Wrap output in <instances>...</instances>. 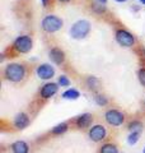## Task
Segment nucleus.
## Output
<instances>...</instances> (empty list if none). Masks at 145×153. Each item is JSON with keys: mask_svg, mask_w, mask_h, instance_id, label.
Wrapping results in <instances>:
<instances>
[{"mask_svg": "<svg viewBox=\"0 0 145 153\" xmlns=\"http://www.w3.org/2000/svg\"><path fill=\"white\" fill-rule=\"evenodd\" d=\"M27 70L24 68V65L18 64V63H10L5 66L4 69V76L13 83H19L26 78Z\"/></svg>", "mask_w": 145, "mask_h": 153, "instance_id": "nucleus-1", "label": "nucleus"}, {"mask_svg": "<svg viewBox=\"0 0 145 153\" xmlns=\"http://www.w3.org/2000/svg\"><path fill=\"white\" fill-rule=\"evenodd\" d=\"M90 32V23L85 19L75 22L70 28V36L75 40H81L88 36V33Z\"/></svg>", "mask_w": 145, "mask_h": 153, "instance_id": "nucleus-2", "label": "nucleus"}, {"mask_svg": "<svg viewBox=\"0 0 145 153\" xmlns=\"http://www.w3.org/2000/svg\"><path fill=\"white\" fill-rule=\"evenodd\" d=\"M62 25H64V22H62V19L56 17V16H46L45 18L42 19V30L47 32V33H54V32H57L59 30L62 28Z\"/></svg>", "mask_w": 145, "mask_h": 153, "instance_id": "nucleus-3", "label": "nucleus"}, {"mask_svg": "<svg viewBox=\"0 0 145 153\" xmlns=\"http://www.w3.org/2000/svg\"><path fill=\"white\" fill-rule=\"evenodd\" d=\"M33 47V41L30 36H19L18 38H16L13 44V49L16 50L19 54H27L30 52Z\"/></svg>", "mask_w": 145, "mask_h": 153, "instance_id": "nucleus-4", "label": "nucleus"}, {"mask_svg": "<svg viewBox=\"0 0 145 153\" xmlns=\"http://www.w3.org/2000/svg\"><path fill=\"white\" fill-rule=\"evenodd\" d=\"M104 119H106V123L111 126H120L122 125L124 121H125V115L122 112H120L118 110H108L106 111L104 114Z\"/></svg>", "mask_w": 145, "mask_h": 153, "instance_id": "nucleus-5", "label": "nucleus"}, {"mask_svg": "<svg viewBox=\"0 0 145 153\" xmlns=\"http://www.w3.org/2000/svg\"><path fill=\"white\" fill-rule=\"evenodd\" d=\"M116 41L122 47H131L135 44V37L126 30H118L116 32Z\"/></svg>", "mask_w": 145, "mask_h": 153, "instance_id": "nucleus-6", "label": "nucleus"}, {"mask_svg": "<svg viewBox=\"0 0 145 153\" xmlns=\"http://www.w3.org/2000/svg\"><path fill=\"white\" fill-rule=\"evenodd\" d=\"M88 135H89L92 142L99 143V142H102L103 139H106L107 130H106V128L103 125H101V124H97V125H93V126L89 129Z\"/></svg>", "mask_w": 145, "mask_h": 153, "instance_id": "nucleus-7", "label": "nucleus"}, {"mask_svg": "<svg viewBox=\"0 0 145 153\" xmlns=\"http://www.w3.org/2000/svg\"><path fill=\"white\" fill-rule=\"evenodd\" d=\"M59 91V83H54V82H48L46 84L42 85V88L40 89V94L43 100H48L57 93Z\"/></svg>", "mask_w": 145, "mask_h": 153, "instance_id": "nucleus-8", "label": "nucleus"}, {"mask_svg": "<svg viewBox=\"0 0 145 153\" xmlns=\"http://www.w3.org/2000/svg\"><path fill=\"white\" fill-rule=\"evenodd\" d=\"M36 73L38 75V78H41L43 80H48L55 75V68L51 64H41L37 66Z\"/></svg>", "mask_w": 145, "mask_h": 153, "instance_id": "nucleus-9", "label": "nucleus"}, {"mask_svg": "<svg viewBox=\"0 0 145 153\" xmlns=\"http://www.w3.org/2000/svg\"><path fill=\"white\" fill-rule=\"evenodd\" d=\"M92 123H93V115L92 114H83V115H80V116L76 117L75 125L79 129H87L92 125Z\"/></svg>", "mask_w": 145, "mask_h": 153, "instance_id": "nucleus-10", "label": "nucleus"}, {"mask_svg": "<svg viewBox=\"0 0 145 153\" xmlns=\"http://www.w3.org/2000/svg\"><path fill=\"white\" fill-rule=\"evenodd\" d=\"M14 126L16 129H19V130H22V129H26L28 125H30V116L26 114V112H21L18 114L16 117H14Z\"/></svg>", "mask_w": 145, "mask_h": 153, "instance_id": "nucleus-11", "label": "nucleus"}, {"mask_svg": "<svg viewBox=\"0 0 145 153\" xmlns=\"http://www.w3.org/2000/svg\"><path fill=\"white\" fill-rule=\"evenodd\" d=\"M50 59L54 64L56 65H61L62 63L65 61V54L64 51H62L61 49H59V47H54V49H51L50 51Z\"/></svg>", "mask_w": 145, "mask_h": 153, "instance_id": "nucleus-12", "label": "nucleus"}, {"mask_svg": "<svg viewBox=\"0 0 145 153\" xmlns=\"http://www.w3.org/2000/svg\"><path fill=\"white\" fill-rule=\"evenodd\" d=\"M13 153H30V146L24 140H17L12 144Z\"/></svg>", "mask_w": 145, "mask_h": 153, "instance_id": "nucleus-13", "label": "nucleus"}, {"mask_svg": "<svg viewBox=\"0 0 145 153\" xmlns=\"http://www.w3.org/2000/svg\"><path fill=\"white\" fill-rule=\"evenodd\" d=\"M80 97V92L75 88H69L62 93V98L65 100H78Z\"/></svg>", "mask_w": 145, "mask_h": 153, "instance_id": "nucleus-14", "label": "nucleus"}, {"mask_svg": "<svg viewBox=\"0 0 145 153\" xmlns=\"http://www.w3.org/2000/svg\"><path fill=\"white\" fill-rule=\"evenodd\" d=\"M99 153H118V148L113 143H106L99 148Z\"/></svg>", "mask_w": 145, "mask_h": 153, "instance_id": "nucleus-15", "label": "nucleus"}, {"mask_svg": "<svg viewBox=\"0 0 145 153\" xmlns=\"http://www.w3.org/2000/svg\"><path fill=\"white\" fill-rule=\"evenodd\" d=\"M67 129H69V125H67L66 123H61V124H59V125L52 128L51 133L54 134V135H61V134H64Z\"/></svg>", "mask_w": 145, "mask_h": 153, "instance_id": "nucleus-16", "label": "nucleus"}, {"mask_svg": "<svg viewBox=\"0 0 145 153\" xmlns=\"http://www.w3.org/2000/svg\"><path fill=\"white\" fill-rule=\"evenodd\" d=\"M99 84H101V82H99V79L97 78V76H94V75H90V76H88L87 78V85H88V88L89 89H97L99 87Z\"/></svg>", "mask_w": 145, "mask_h": 153, "instance_id": "nucleus-17", "label": "nucleus"}, {"mask_svg": "<svg viewBox=\"0 0 145 153\" xmlns=\"http://www.w3.org/2000/svg\"><path fill=\"white\" fill-rule=\"evenodd\" d=\"M140 134H141V131H130L129 137H127V143L130 146H134V144H136V143L139 142Z\"/></svg>", "mask_w": 145, "mask_h": 153, "instance_id": "nucleus-18", "label": "nucleus"}, {"mask_svg": "<svg viewBox=\"0 0 145 153\" xmlns=\"http://www.w3.org/2000/svg\"><path fill=\"white\" fill-rule=\"evenodd\" d=\"M143 123L139 121V120H134L129 124V130L130 131H143Z\"/></svg>", "mask_w": 145, "mask_h": 153, "instance_id": "nucleus-19", "label": "nucleus"}, {"mask_svg": "<svg viewBox=\"0 0 145 153\" xmlns=\"http://www.w3.org/2000/svg\"><path fill=\"white\" fill-rule=\"evenodd\" d=\"M94 102L98 105V106H106V105L108 103V100H107V97H104L102 94H97L94 97Z\"/></svg>", "mask_w": 145, "mask_h": 153, "instance_id": "nucleus-20", "label": "nucleus"}, {"mask_svg": "<svg viewBox=\"0 0 145 153\" xmlns=\"http://www.w3.org/2000/svg\"><path fill=\"white\" fill-rule=\"evenodd\" d=\"M57 83H59L60 87H69L70 85V79L67 78L66 75H60L59 79H57Z\"/></svg>", "mask_w": 145, "mask_h": 153, "instance_id": "nucleus-21", "label": "nucleus"}, {"mask_svg": "<svg viewBox=\"0 0 145 153\" xmlns=\"http://www.w3.org/2000/svg\"><path fill=\"white\" fill-rule=\"evenodd\" d=\"M138 78H139V82L140 84L145 87V68H141L138 71Z\"/></svg>", "mask_w": 145, "mask_h": 153, "instance_id": "nucleus-22", "label": "nucleus"}, {"mask_svg": "<svg viewBox=\"0 0 145 153\" xmlns=\"http://www.w3.org/2000/svg\"><path fill=\"white\" fill-rule=\"evenodd\" d=\"M41 1H42V5L46 8V7H48V1H50V0H41Z\"/></svg>", "mask_w": 145, "mask_h": 153, "instance_id": "nucleus-23", "label": "nucleus"}, {"mask_svg": "<svg viewBox=\"0 0 145 153\" xmlns=\"http://www.w3.org/2000/svg\"><path fill=\"white\" fill-rule=\"evenodd\" d=\"M98 3H101V4H106V3H107V0H98Z\"/></svg>", "mask_w": 145, "mask_h": 153, "instance_id": "nucleus-24", "label": "nucleus"}, {"mask_svg": "<svg viewBox=\"0 0 145 153\" xmlns=\"http://www.w3.org/2000/svg\"><path fill=\"white\" fill-rule=\"evenodd\" d=\"M116 1H117V3H125L126 0H116Z\"/></svg>", "mask_w": 145, "mask_h": 153, "instance_id": "nucleus-25", "label": "nucleus"}, {"mask_svg": "<svg viewBox=\"0 0 145 153\" xmlns=\"http://www.w3.org/2000/svg\"><path fill=\"white\" fill-rule=\"evenodd\" d=\"M139 1H140V3H141V4H143V5H145V0H139Z\"/></svg>", "mask_w": 145, "mask_h": 153, "instance_id": "nucleus-26", "label": "nucleus"}, {"mask_svg": "<svg viewBox=\"0 0 145 153\" xmlns=\"http://www.w3.org/2000/svg\"><path fill=\"white\" fill-rule=\"evenodd\" d=\"M61 3H67V1H70V0H60Z\"/></svg>", "mask_w": 145, "mask_h": 153, "instance_id": "nucleus-27", "label": "nucleus"}, {"mask_svg": "<svg viewBox=\"0 0 145 153\" xmlns=\"http://www.w3.org/2000/svg\"><path fill=\"white\" fill-rule=\"evenodd\" d=\"M143 153H145V148H144V149H143Z\"/></svg>", "mask_w": 145, "mask_h": 153, "instance_id": "nucleus-28", "label": "nucleus"}, {"mask_svg": "<svg viewBox=\"0 0 145 153\" xmlns=\"http://www.w3.org/2000/svg\"><path fill=\"white\" fill-rule=\"evenodd\" d=\"M144 105H145V101H144Z\"/></svg>", "mask_w": 145, "mask_h": 153, "instance_id": "nucleus-29", "label": "nucleus"}]
</instances>
